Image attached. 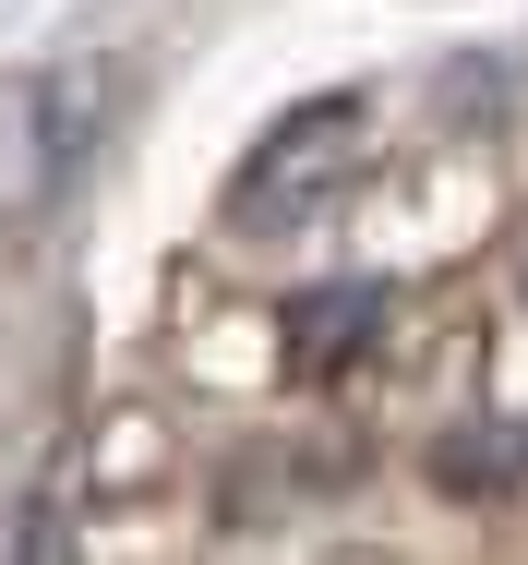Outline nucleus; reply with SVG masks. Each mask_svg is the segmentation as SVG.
Here are the masks:
<instances>
[{
  "mask_svg": "<svg viewBox=\"0 0 528 565\" xmlns=\"http://www.w3.org/2000/svg\"><path fill=\"white\" fill-rule=\"evenodd\" d=\"M373 326H385V289H360V277H348V289H301V301H289V349H301V361H360Z\"/></svg>",
  "mask_w": 528,
  "mask_h": 565,
  "instance_id": "nucleus-1",
  "label": "nucleus"
},
{
  "mask_svg": "<svg viewBox=\"0 0 528 565\" xmlns=\"http://www.w3.org/2000/svg\"><path fill=\"white\" fill-rule=\"evenodd\" d=\"M36 145H49V181L85 169V73H61V85L36 97Z\"/></svg>",
  "mask_w": 528,
  "mask_h": 565,
  "instance_id": "nucleus-2",
  "label": "nucleus"
}]
</instances>
